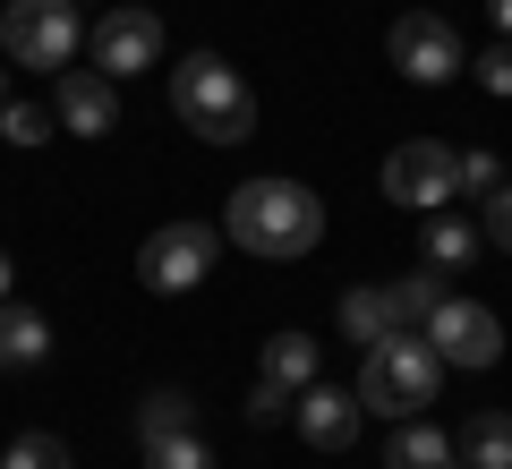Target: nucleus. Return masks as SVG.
<instances>
[{
	"label": "nucleus",
	"mask_w": 512,
	"mask_h": 469,
	"mask_svg": "<svg viewBox=\"0 0 512 469\" xmlns=\"http://www.w3.org/2000/svg\"><path fill=\"white\" fill-rule=\"evenodd\" d=\"M222 231H231L248 256L291 265V256H308L316 239H325V197L299 188V180H248V188H231V205H222Z\"/></svg>",
	"instance_id": "f257e3e1"
},
{
	"label": "nucleus",
	"mask_w": 512,
	"mask_h": 469,
	"mask_svg": "<svg viewBox=\"0 0 512 469\" xmlns=\"http://www.w3.org/2000/svg\"><path fill=\"white\" fill-rule=\"evenodd\" d=\"M171 111H180L188 137H205V145H239L256 128V94L239 86V69L222 52H188L180 69H171Z\"/></svg>",
	"instance_id": "f03ea898"
},
{
	"label": "nucleus",
	"mask_w": 512,
	"mask_h": 469,
	"mask_svg": "<svg viewBox=\"0 0 512 469\" xmlns=\"http://www.w3.org/2000/svg\"><path fill=\"white\" fill-rule=\"evenodd\" d=\"M436 384H444V359H436L427 333H384V342L367 350V367H359V410L419 418L427 401H436Z\"/></svg>",
	"instance_id": "7ed1b4c3"
},
{
	"label": "nucleus",
	"mask_w": 512,
	"mask_h": 469,
	"mask_svg": "<svg viewBox=\"0 0 512 469\" xmlns=\"http://www.w3.org/2000/svg\"><path fill=\"white\" fill-rule=\"evenodd\" d=\"M77 43H86V18H77V0H9L0 9V52L9 69H69Z\"/></svg>",
	"instance_id": "20e7f679"
},
{
	"label": "nucleus",
	"mask_w": 512,
	"mask_h": 469,
	"mask_svg": "<svg viewBox=\"0 0 512 469\" xmlns=\"http://www.w3.org/2000/svg\"><path fill=\"white\" fill-rule=\"evenodd\" d=\"M384 197L402 205V214H444L461 197V154L436 137H410L393 163H384Z\"/></svg>",
	"instance_id": "39448f33"
},
{
	"label": "nucleus",
	"mask_w": 512,
	"mask_h": 469,
	"mask_svg": "<svg viewBox=\"0 0 512 469\" xmlns=\"http://www.w3.org/2000/svg\"><path fill=\"white\" fill-rule=\"evenodd\" d=\"M214 248H222L214 222H163V231L137 248V273H146V290L180 299V290H197L205 273H214Z\"/></svg>",
	"instance_id": "423d86ee"
},
{
	"label": "nucleus",
	"mask_w": 512,
	"mask_h": 469,
	"mask_svg": "<svg viewBox=\"0 0 512 469\" xmlns=\"http://www.w3.org/2000/svg\"><path fill=\"white\" fill-rule=\"evenodd\" d=\"M86 43H94V69L120 86V77H137V69H154V60H163V18H154L146 0H120L111 18L86 26Z\"/></svg>",
	"instance_id": "0eeeda50"
},
{
	"label": "nucleus",
	"mask_w": 512,
	"mask_h": 469,
	"mask_svg": "<svg viewBox=\"0 0 512 469\" xmlns=\"http://www.w3.org/2000/svg\"><path fill=\"white\" fill-rule=\"evenodd\" d=\"M384 52H393V69H402L410 86H444V77L470 69V60H461V35L436 18V9H410V18H393Z\"/></svg>",
	"instance_id": "6e6552de"
},
{
	"label": "nucleus",
	"mask_w": 512,
	"mask_h": 469,
	"mask_svg": "<svg viewBox=\"0 0 512 469\" xmlns=\"http://www.w3.org/2000/svg\"><path fill=\"white\" fill-rule=\"evenodd\" d=\"M419 333L436 342V359H444V367H495V359H504V325H495V307L453 299V290H444V307L427 316Z\"/></svg>",
	"instance_id": "1a4fd4ad"
},
{
	"label": "nucleus",
	"mask_w": 512,
	"mask_h": 469,
	"mask_svg": "<svg viewBox=\"0 0 512 469\" xmlns=\"http://www.w3.org/2000/svg\"><path fill=\"white\" fill-rule=\"evenodd\" d=\"M291 427L308 435L316 452H350L359 444V427H367V410H359V393H342V384H299V401H291Z\"/></svg>",
	"instance_id": "9d476101"
},
{
	"label": "nucleus",
	"mask_w": 512,
	"mask_h": 469,
	"mask_svg": "<svg viewBox=\"0 0 512 469\" xmlns=\"http://www.w3.org/2000/svg\"><path fill=\"white\" fill-rule=\"evenodd\" d=\"M52 111L69 137H111L120 128V86H111L103 69H60L52 77Z\"/></svg>",
	"instance_id": "9b49d317"
},
{
	"label": "nucleus",
	"mask_w": 512,
	"mask_h": 469,
	"mask_svg": "<svg viewBox=\"0 0 512 469\" xmlns=\"http://www.w3.org/2000/svg\"><path fill=\"white\" fill-rule=\"evenodd\" d=\"M384 469H461V452L436 418H402V427L384 435Z\"/></svg>",
	"instance_id": "f8f14e48"
},
{
	"label": "nucleus",
	"mask_w": 512,
	"mask_h": 469,
	"mask_svg": "<svg viewBox=\"0 0 512 469\" xmlns=\"http://www.w3.org/2000/svg\"><path fill=\"white\" fill-rule=\"evenodd\" d=\"M52 359V316H35V307H0V367L18 376V367H43Z\"/></svg>",
	"instance_id": "ddd939ff"
},
{
	"label": "nucleus",
	"mask_w": 512,
	"mask_h": 469,
	"mask_svg": "<svg viewBox=\"0 0 512 469\" xmlns=\"http://www.w3.org/2000/svg\"><path fill=\"white\" fill-rule=\"evenodd\" d=\"M137 435H146V444L197 435V393H180V384H154V393L137 401Z\"/></svg>",
	"instance_id": "4468645a"
},
{
	"label": "nucleus",
	"mask_w": 512,
	"mask_h": 469,
	"mask_svg": "<svg viewBox=\"0 0 512 469\" xmlns=\"http://www.w3.org/2000/svg\"><path fill=\"white\" fill-rule=\"evenodd\" d=\"M453 452H461V469H512V410H478Z\"/></svg>",
	"instance_id": "2eb2a0df"
},
{
	"label": "nucleus",
	"mask_w": 512,
	"mask_h": 469,
	"mask_svg": "<svg viewBox=\"0 0 512 469\" xmlns=\"http://www.w3.org/2000/svg\"><path fill=\"white\" fill-rule=\"evenodd\" d=\"M333 325H342V342H359V350H376L384 333H402V325H393V307H384V290H342Z\"/></svg>",
	"instance_id": "dca6fc26"
},
{
	"label": "nucleus",
	"mask_w": 512,
	"mask_h": 469,
	"mask_svg": "<svg viewBox=\"0 0 512 469\" xmlns=\"http://www.w3.org/2000/svg\"><path fill=\"white\" fill-rule=\"evenodd\" d=\"M384 307H393V325H402V333H419L427 316L444 307V273L427 265V273H402V282H384Z\"/></svg>",
	"instance_id": "f3484780"
},
{
	"label": "nucleus",
	"mask_w": 512,
	"mask_h": 469,
	"mask_svg": "<svg viewBox=\"0 0 512 469\" xmlns=\"http://www.w3.org/2000/svg\"><path fill=\"white\" fill-rule=\"evenodd\" d=\"M478 222H461V214H427V265L436 273H470V256H478Z\"/></svg>",
	"instance_id": "a211bd4d"
},
{
	"label": "nucleus",
	"mask_w": 512,
	"mask_h": 469,
	"mask_svg": "<svg viewBox=\"0 0 512 469\" xmlns=\"http://www.w3.org/2000/svg\"><path fill=\"white\" fill-rule=\"evenodd\" d=\"M316 367H325V350L308 342V333H274V342H265V367H256V376H274V384H316Z\"/></svg>",
	"instance_id": "6ab92c4d"
},
{
	"label": "nucleus",
	"mask_w": 512,
	"mask_h": 469,
	"mask_svg": "<svg viewBox=\"0 0 512 469\" xmlns=\"http://www.w3.org/2000/svg\"><path fill=\"white\" fill-rule=\"evenodd\" d=\"M52 128H60L52 103H0V137H9V145H43Z\"/></svg>",
	"instance_id": "aec40b11"
},
{
	"label": "nucleus",
	"mask_w": 512,
	"mask_h": 469,
	"mask_svg": "<svg viewBox=\"0 0 512 469\" xmlns=\"http://www.w3.org/2000/svg\"><path fill=\"white\" fill-rule=\"evenodd\" d=\"M0 469H69V444L60 435H18V444L0 452Z\"/></svg>",
	"instance_id": "412c9836"
},
{
	"label": "nucleus",
	"mask_w": 512,
	"mask_h": 469,
	"mask_svg": "<svg viewBox=\"0 0 512 469\" xmlns=\"http://www.w3.org/2000/svg\"><path fill=\"white\" fill-rule=\"evenodd\" d=\"M291 384H274V376H256L248 384V427H282V418H291Z\"/></svg>",
	"instance_id": "4be33fe9"
},
{
	"label": "nucleus",
	"mask_w": 512,
	"mask_h": 469,
	"mask_svg": "<svg viewBox=\"0 0 512 469\" xmlns=\"http://www.w3.org/2000/svg\"><path fill=\"white\" fill-rule=\"evenodd\" d=\"M146 469H214V452L197 435H171V444H146Z\"/></svg>",
	"instance_id": "5701e85b"
},
{
	"label": "nucleus",
	"mask_w": 512,
	"mask_h": 469,
	"mask_svg": "<svg viewBox=\"0 0 512 469\" xmlns=\"http://www.w3.org/2000/svg\"><path fill=\"white\" fill-rule=\"evenodd\" d=\"M495 188H504V171H495V154H487V145H478V154H461V197H478V205H487Z\"/></svg>",
	"instance_id": "b1692460"
},
{
	"label": "nucleus",
	"mask_w": 512,
	"mask_h": 469,
	"mask_svg": "<svg viewBox=\"0 0 512 469\" xmlns=\"http://www.w3.org/2000/svg\"><path fill=\"white\" fill-rule=\"evenodd\" d=\"M470 69H478V86H487V94H512V35L495 43V52H478Z\"/></svg>",
	"instance_id": "393cba45"
},
{
	"label": "nucleus",
	"mask_w": 512,
	"mask_h": 469,
	"mask_svg": "<svg viewBox=\"0 0 512 469\" xmlns=\"http://www.w3.org/2000/svg\"><path fill=\"white\" fill-rule=\"evenodd\" d=\"M478 231H487L495 248L512 256V188H495V197H487V222H478Z\"/></svg>",
	"instance_id": "a878e982"
},
{
	"label": "nucleus",
	"mask_w": 512,
	"mask_h": 469,
	"mask_svg": "<svg viewBox=\"0 0 512 469\" xmlns=\"http://www.w3.org/2000/svg\"><path fill=\"white\" fill-rule=\"evenodd\" d=\"M9 282H18V265H9V256H0V307H9Z\"/></svg>",
	"instance_id": "bb28decb"
},
{
	"label": "nucleus",
	"mask_w": 512,
	"mask_h": 469,
	"mask_svg": "<svg viewBox=\"0 0 512 469\" xmlns=\"http://www.w3.org/2000/svg\"><path fill=\"white\" fill-rule=\"evenodd\" d=\"M487 9H495V26H504V35H512V0H487Z\"/></svg>",
	"instance_id": "cd10ccee"
},
{
	"label": "nucleus",
	"mask_w": 512,
	"mask_h": 469,
	"mask_svg": "<svg viewBox=\"0 0 512 469\" xmlns=\"http://www.w3.org/2000/svg\"><path fill=\"white\" fill-rule=\"evenodd\" d=\"M0 103H9V69H0Z\"/></svg>",
	"instance_id": "c85d7f7f"
},
{
	"label": "nucleus",
	"mask_w": 512,
	"mask_h": 469,
	"mask_svg": "<svg viewBox=\"0 0 512 469\" xmlns=\"http://www.w3.org/2000/svg\"><path fill=\"white\" fill-rule=\"evenodd\" d=\"M0 9H9V0H0Z\"/></svg>",
	"instance_id": "c756f323"
}]
</instances>
